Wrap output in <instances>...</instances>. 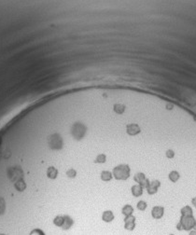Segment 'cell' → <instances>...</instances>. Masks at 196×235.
Segmentation results:
<instances>
[{
	"label": "cell",
	"instance_id": "obj_1",
	"mask_svg": "<svg viewBox=\"0 0 196 235\" xmlns=\"http://www.w3.org/2000/svg\"><path fill=\"white\" fill-rule=\"evenodd\" d=\"M70 133L74 139L81 140L87 133V127L85 124H83L82 122L77 121L75 123H73V125L71 126Z\"/></svg>",
	"mask_w": 196,
	"mask_h": 235
},
{
	"label": "cell",
	"instance_id": "obj_2",
	"mask_svg": "<svg viewBox=\"0 0 196 235\" xmlns=\"http://www.w3.org/2000/svg\"><path fill=\"white\" fill-rule=\"evenodd\" d=\"M130 173L131 169L128 164H120L113 169L112 174L117 180H126L129 178Z\"/></svg>",
	"mask_w": 196,
	"mask_h": 235
},
{
	"label": "cell",
	"instance_id": "obj_3",
	"mask_svg": "<svg viewBox=\"0 0 196 235\" xmlns=\"http://www.w3.org/2000/svg\"><path fill=\"white\" fill-rule=\"evenodd\" d=\"M48 146L52 150H60L63 146V140L62 136L55 133L48 136Z\"/></svg>",
	"mask_w": 196,
	"mask_h": 235
},
{
	"label": "cell",
	"instance_id": "obj_4",
	"mask_svg": "<svg viewBox=\"0 0 196 235\" xmlns=\"http://www.w3.org/2000/svg\"><path fill=\"white\" fill-rule=\"evenodd\" d=\"M23 175V172L20 167H12L8 170V178L11 181H13V182H16V181L22 179Z\"/></svg>",
	"mask_w": 196,
	"mask_h": 235
},
{
	"label": "cell",
	"instance_id": "obj_5",
	"mask_svg": "<svg viewBox=\"0 0 196 235\" xmlns=\"http://www.w3.org/2000/svg\"><path fill=\"white\" fill-rule=\"evenodd\" d=\"M180 222L183 225V229L185 231H190V229H193L194 224L196 223L192 215H182L180 218Z\"/></svg>",
	"mask_w": 196,
	"mask_h": 235
},
{
	"label": "cell",
	"instance_id": "obj_6",
	"mask_svg": "<svg viewBox=\"0 0 196 235\" xmlns=\"http://www.w3.org/2000/svg\"><path fill=\"white\" fill-rule=\"evenodd\" d=\"M135 228V217L133 215L124 218V229L127 231H134Z\"/></svg>",
	"mask_w": 196,
	"mask_h": 235
},
{
	"label": "cell",
	"instance_id": "obj_7",
	"mask_svg": "<svg viewBox=\"0 0 196 235\" xmlns=\"http://www.w3.org/2000/svg\"><path fill=\"white\" fill-rule=\"evenodd\" d=\"M140 127L135 123H131L126 126V133L131 136L136 135L140 133Z\"/></svg>",
	"mask_w": 196,
	"mask_h": 235
},
{
	"label": "cell",
	"instance_id": "obj_8",
	"mask_svg": "<svg viewBox=\"0 0 196 235\" xmlns=\"http://www.w3.org/2000/svg\"><path fill=\"white\" fill-rule=\"evenodd\" d=\"M161 186V182L159 180H154L149 183V186L147 189V191L149 195H153L158 191V188Z\"/></svg>",
	"mask_w": 196,
	"mask_h": 235
},
{
	"label": "cell",
	"instance_id": "obj_9",
	"mask_svg": "<svg viewBox=\"0 0 196 235\" xmlns=\"http://www.w3.org/2000/svg\"><path fill=\"white\" fill-rule=\"evenodd\" d=\"M73 224H74V220L72 217H70L69 215H63V223L61 229L63 231H67L73 226Z\"/></svg>",
	"mask_w": 196,
	"mask_h": 235
},
{
	"label": "cell",
	"instance_id": "obj_10",
	"mask_svg": "<svg viewBox=\"0 0 196 235\" xmlns=\"http://www.w3.org/2000/svg\"><path fill=\"white\" fill-rule=\"evenodd\" d=\"M151 215L155 219H160L164 215V207L163 206H154L151 210Z\"/></svg>",
	"mask_w": 196,
	"mask_h": 235
},
{
	"label": "cell",
	"instance_id": "obj_11",
	"mask_svg": "<svg viewBox=\"0 0 196 235\" xmlns=\"http://www.w3.org/2000/svg\"><path fill=\"white\" fill-rule=\"evenodd\" d=\"M114 214L112 213V211L110 210H106L102 215V220L104 222H106V223H109V222H112L114 220Z\"/></svg>",
	"mask_w": 196,
	"mask_h": 235
},
{
	"label": "cell",
	"instance_id": "obj_12",
	"mask_svg": "<svg viewBox=\"0 0 196 235\" xmlns=\"http://www.w3.org/2000/svg\"><path fill=\"white\" fill-rule=\"evenodd\" d=\"M58 175V170L53 167V166H50L48 169H47V176L50 179H55Z\"/></svg>",
	"mask_w": 196,
	"mask_h": 235
},
{
	"label": "cell",
	"instance_id": "obj_13",
	"mask_svg": "<svg viewBox=\"0 0 196 235\" xmlns=\"http://www.w3.org/2000/svg\"><path fill=\"white\" fill-rule=\"evenodd\" d=\"M131 191H132V194H133L135 197H139V196H141L142 193H143V189H142V187L139 184L134 185L131 189Z\"/></svg>",
	"mask_w": 196,
	"mask_h": 235
},
{
	"label": "cell",
	"instance_id": "obj_14",
	"mask_svg": "<svg viewBox=\"0 0 196 235\" xmlns=\"http://www.w3.org/2000/svg\"><path fill=\"white\" fill-rule=\"evenodd\" d=\"M14 188H15L18 190V191H21L22 192V191H23V190L26 189V184L23 181V179L22 178V179H20V180L16 181V182L14 183Z\"/></svg>",
	"mask_w": 196,
	"mask_h": 235
},
{
	"label": "cell",
	"instance_id": "obj_15",
	"mask_svg": "<svg viewBox=\"0 0 196 235\" xmlns=\"http://www.w3.org/2000/svg\"><path fill=\"white\" fill-rule=\"evenodd\" d=\"M121 213H122V215H125V217H129V215H133L134 208L132 207L130 204H126V205H124L123 207H122Z\"/></svg>",
	"mask_w": 196,
	"mask_h": 235
},
{
	"label": "cell",
	"instance_id": "obj_16",
	"mask_svg": "<svg viewBox=\"0 0 196 235\" xmlns=\"http://www.w3.org/2000/svg\"><path fill=\"white\" fill-rule=\"evenodd\" d=\"M101 176V179L103 181H110L112 179V177H113V174H112V173H110L109 171H103V172L101 173L100 174Z\"/></svg>",
	"mask_w": 196,
	"mask_h": 235
},
{
	"label": "cell",
	"instance_id": "obj_17",
	"mask_svg": "<svg viewBox=\"0 0 196 235\" xmlns=\"http://www.w3.org/2000/svg\"><path fill=\"white\" fill-rule=\"evenodd\" d=\"M113 109L117 114H122L125 110V106L121 104H115L113 106Z\"/></svg>",
	"mask_w": 196,
	"mask_h": 235
},
{
	"label": "cell",
	"instance_id": "obj_18",
	"mask_svg": "<svg viewBox=\"0 0 196 235\" xmlns=\"http://www.w3.org/2000/svg\"><path fill=\"white\" fill-rule=\"evenodd\" d=\"M63 223V215H56L53 219V224L55 225L56 227H62V225Z\"/></svg>",
	"mask_w": 196,
	"mask_h": 235
},
{
	"label": "cell",
	"instance_id": "obj_19",
	"mask_svg": "<svg viewBox=\"0 0 196 235\" xmlns=\"http://www.w3.org/2000/svg\"><path fill=\"white\" fill-rule=\"evenodd\" d=\"M179 178V174L176 172V171H172L169 174V179L172 181V182H176Z\"/></svg>",
	"mask_w": 196,
	"mask_h": 235
},
{
	"label": "cell",
	"instance_id": "obj_20",
	"mask_svg": "<svg viewBox=\"0 0 196 235\" xmlns=\"http://www.w3.org/2000/svg\"><path fill=\"white\" fill-rule=\"evenodd\" d=\"M106 156L105 154H99L96 157L94 163H106Z\"/></svg>",
	"mask_w": 196,
	"mask_h": 235
},
{
	"label": "cell",
	"instance_id": "obj_21",
	"mask_svg": "<svg viewBox=\"0 0 196 235\" xmlns=\"http://www.w3.org/2000/svg\"><path fill=\"white\" fill-rule=\"evenodd\" d=\"M146 178V176H145V174H143V173H137V174H135V176H134V179H135V181L136 183H140L142 180H144Z\"/></svg>",
	"mask_w": 196,
	"mask_h": 235
},
{
	"label": "cell",
	"instance_id": "obj_22",
	"mask_svg": "<svg viewBox=\"0 0 196 235\" xmlns=\"http://www.w3.org/2000/svg\"><path fill=\"white\" fill-rule=\"evenodd\" d=\"M181 214L182 215H192V210L190 206H185L181 209Z\"/></svg>",
	"mask_w": 196,
	"mask_h": 235
},
{
	"label": "cell",
	"instance_id": "obj_23",
	"mask_svg": "<svg viewBox=\"0 0 196 235\" xmlns=\"http://www.w3.org/2000/svg\"><path fill=\"white\" fill-rule=\"evenodd\" d=\"M136 207L138 210H140V211H144V210H146V208H147V203L145 202V201H139L136 204Z\"/></svg>",
	"mask_w": 196,
	"mask_h": 235
},
{
	"label": "cell",
	"instance_id": "obj_24",
	"mask_svg": "<svg viewBox=\"0 0 196 235\" xmlns=\"http://www.w3.org/2000/svg\"><path fill=\"white\" fill-rule=\"evenodd\" d=\"M66 175L69 178H74V177H76V175H77V171L75 169H73V168L68 169L66 171Z\"/></svg>",
	"mask_w": 196,
	"mask_h": 235
},
{
	"label": "cell",
	"instance_id": "obj_25",
	"mask_svg": "<svg viewBox=\"0 0 196 235\" xmlns=\"http://www.w3.org/2000/svg\"><path fill=\"white\" fill-rule=\"evenodd\" d=\"M29 235H46V234L40 229H32V231H30Z\"/></svg>",
	"mask_w": 196,
	"mask_h": 235
},
{
	"label": "cell",
	"instance_id": "obj_26",
	"mask_svg": "<svg viewBox=\"0 0 196 235\" xmlns=\"http://www.w3.org/2000/svg\"><path fill=\"white\" fill-rule=\"evenodd\" d=\"M6 210V203L3 198H0V215H3Z\"/></svg>",
	"mask_w": 196,
	"mask_h": 235
},
{
	"label": "cell",
	"instance_id": "obj_27",
	"mask_svg": "<svg viewBox=\"0 0 196 235\" xmlns=\"http://www.w3.org/2000/svg\"><path fill=\"white\" fill-rule=\"evenodd\" d=\"M149 183H150L149 181L147 179V178H145L144 180L141 181V182L139 183V185L142 187V189H148V187L149 186Z\"/></svg>",
	"mask_w": 196,
	"mask_h": 235
},
{
	"label": "cell",
	"instance_id": "obj_28",
	"mask_svg": "<svg viewBox=\"0 0 196 235\" xmlns=\"http://www.w3.org/2000/svg\"><path fill=\"white\" fill-rule=\"evenodd\" d=\"M174 156H175V152L172 149H168L167 151H166V157H167V158L172 159V158H174Z\"/></svg>",
	"mask_w": 196,
	"mask_h": 235
},
{
	"label": "cell",
	"instance_id": "obj_29",
	"mask_svg": "<svg viewBox=\"0 0 196 235\" xmlns=\"http://www.w3.org/2000/svg\"><path fill=\"white\" fill-rule=\"evenodd\" d=\"M176 229H178V231H182V229H183V225L181 224V222L176 224Z\"/></svg>",
	"mask_w": 196,
	"mask_h": 235
},
{
	"label": "cell",
	"instance_id": "obj_30",
	"mask_svg": "<svg viewBox=\"0 0 196 235\" xmlns=\"http://www.w3.org/2000/svg\"><path fill=\"white\" fill-rule=\"evenodd\" d=\"M166 108H168V109H172V108H173V105H172V104H168V105H166Z\"/></svg>",
	"mask_w": 196,
	"mask_h": 235
},
{
	"label": "cell",
	"instance_id": "obj_31",
	"mask_svg": "<svg viewBox=\"0 0 196 235\" xmlns=\"http://www.w3.org/2000/svg\"><path fill=\"white\" fill-rule=\"evenodd\" d=\"M192 203L194 204V206L196 207V198H193L192 199Z\"/></svg>",
	"mask_w": 196,
	"mask_h": 235
},
{
	"label": "cell",
	"instance_id": "obj_32",
	"mask_svg": "<svg viewBox=\"0 0 196 235\" xmlns=\"http://www.w3.org/2000/svg\"><path fill=\"white\" fill-rule=\"evenodd\" d=\"M190 235H196V231H192L190 232Z\"/></svg>",
	"mask_w": 196,
	"mask_h": 235
},
{
	"label": "cell",
	"instance_id": "obj_33",
	"mask_svg": "<svg viewBox=\"0 0 196 235\" xmlns=\"http://www.w3.org/2000/svg\"><path fill=\"white\" fill-rule=\"evenodd\" d=\"M193 229H194V231H196V223L194 224V226H193Z\"/></svg>",
	"mask_w": 196,
	"mask_h": 235
},
{
	"label": "cell",
	"instance_id": "obj_34",
	"mask_svg": "<svg viewBox=\"0 0 196 235\" xmlns=\"http://www.w3.org/2000/svg\"><path fill=\"white\" fill-rule=\"evenodd\" d=\"M0 235H7V234H4V233H0Z\"/></svg>",
	"mask_w": 196,
	"mask_h": 235
},
{
	"label": "cell",
	"instance_id": "obj_35",
	"mask_svg": "<svg viewBox=\"0 0 196 235\" xmlns=\"http://www.w3.org/2000/svg\"><path fill=\"white\" fill-rule=\"evenodd\" d=\"M169 235H174V234H169Z\"/></svg>",
	"mask_w": 196,
	"mask_h": 235
}]
</instances>
